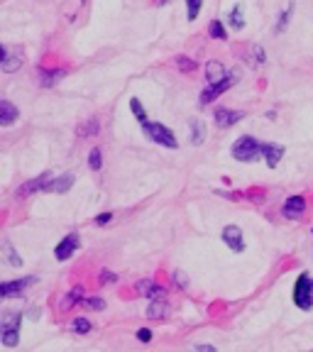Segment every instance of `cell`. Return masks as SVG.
<instances>
[{"label":"cell","instance_id":"obj_1","mask_svg":"<svg viewBox=\"0 0 313 352\" xmlns=\"http://www.w3.org/2000/svg\"><path fill=\"white\" fill-rule=\"evenodd\" d=\"M294 303L301 308V311H311L313 308V279L311 274L303 272L296 284H294Z\"/></svg>","mask_w":313,"mask_h":352},{"label":"cell","instance_id":"obj_2","mask_svg":"<svg viewBox=\"0 0 313 352\" xmlns=\"http://www.w3.org/2000/svg\"><path fill=\"white\" fill-rule=\"evenodd\" d=\"M262 152H264V144H259L255 137H247V135L233 144V157L237 162H255Z\"/></svg>","mask_w":313,"mask_h":352},{"label":"cell","instance_id":"obj_3","mask_svg":"<svg viewBox=\"0 0 313 352\" xmlns=\"http://www.w3.org/2000/svg\"><path fill=\"white\" fill-rule=\"evenodd\" d=\"M142 130H145V135L152 140V142L164 144L169 149H176V147H179L174 132L169 130V127H164V125H159V122H142Z\"/></svg>","mask_w":313,"mask_h":352},{"label":"cell","instance_id":"obj_4","mask_svg":"<svg viewBox=\"0 0 313 352\" xmlns=\"http://www.w3.org/2000/svg\"><path fill=\"white\" fill-rule=\"evenodd\" d=\"M235 83V76L233 74H228V76L223 78V81H218V83H208V88L201 93V105H208V103H213V100L218 98L223 91H228V88Z\"/></svg>","mask_w":313,"mask_h":352},{"label":"cell","instance_id":"obj_5","mask_svg":"<svg viewBox=\"0 0 313 352\" xmlns=\"http://www.w3.org/2000/svg\"><path fill=\"white\" fill-rule=\"evenodd\" d=\"M49 184H52V174H42V176H37V179H32V181L23 184V186L15 191V196L27 198V196H32V193H37V191H47Z\"/></svg>","mask_w":313,"mask_h":352},{"label":"cell","instance_id":"obj_6","mask_svg":"<svg viewBox=\"0 0 313 352\" xmlns=\"http://www.w3.org/2000/svg\"><path fill=\"white\" fill-rule=\"evenodd\" d=\"M78 245H81V240H78V235L76 232H71V235H66L64 240L56 245V250H54V257L59 259V262H64V259H69L71 254L78 250Z\"/></svg>","mask_w":313,"mask_h":352},{"label":"cell","instance_id":"obj_7","mask_svg":"<svg viewBox=\"0 0 313 352\" xmlns=\"http://www.w3.org/2000/svg\"><path fill=\"white\" fill-rule=\"evenodd\" d=\"M223 242L233 250V252H242V250H245L242 230H240L237 225H228V228H223Z\"/></svg>","mask_w":313,"mask_h":352},{"label":"cell","instance_id":"obj_8","mask_svg":"<svg viewBox=\"0 0 313 352\" xmlns=\"http://www.w3.org/2000/svg\"><path fill=\"white\" fill-rule=\"evenodd\" d=\"M303 210H306V201H303V196H289L286 198V203H284V208H281V215L284 218H301Z\"/></svg>","mask_w":313,"mask_h":352},{"label":"cell","instance_id":"obj_9","mask_svg":"<svg viewBox=\"0 0 313 352\" xmlns=\"http://www.w3.org/2000/svg\"><path fill=\"white\" fill-rule=\"evenodd\" d=\"M0 56H3V61H0V69H3V71H15V69H20L25 61L20 49H17V52H10L8 47H3V49H0Z\"/></svg>","mask_w":313,"mask_h":352},{"label":"cell","instance_id":"obj_10","mask_svg":"<svg viewBox=\"0 0 313 352\" xmlns=\"http://www.w3.org/2000/svg\"><path fill=\"white\" fill-rule=\"evenodd\" d=\"M242 120L240 110H228V108H215V125L218 127H230L235 122Z\"/></svg>","mask_w":313,"mask_h":352},{"label":"cell","instance_id":"obj_11","mask_svg":"<svg viewBox=\"0 0 313 352\" xmlns=\"http://www.w3.org/2000/svg\"><path fill=\"white\" fill-rule=\"evenodd\" d=\"M34 279H15V281H5L0 284V296H20L25 291V286H30Z\"/></svg>","mask_w":313,"mask_h":352},{"label":"cell","instance_id":"obj_12","mask_svg":"<svg viewBox=\"0 0 313 352\" xmlns=\"http://www.w3.org/2000/svg\"><path fill=\"white\" fill-rule=\"evenodd\" d=\"M137 291L142 294V296L152 298V301H156V298H164V286L154 284V281H149V279H145V281H137Z\"/></svg>","mask_w":313,"mask_h":352},{"label":"cell","instance_id":"obj_13","mask_svg":"<svg viewBox=\"0 0 313 352\" xmlns=\"http://www.w3.org/2000/svg\"><path fill=\"white\" fill-rule=\"evenodd\" d=\"M15 118H20L17 108L12 105L10 100H3V103H0V125H3V127H8V125H12V122H15Z\"/></svg>","mask_w":313,"mask_h":352},{"label":"cell","instance_id":"obj_14","mask_svg":"<svg viewBox=\"0 0 313 352\" xmlns=\"http://www.w3.org/2000/svg\"><path fill=\"white\" fill-rule=\"evenodd\" d=\"M74 179H76L74 174H61V176H56L54 181H52V184L47 186V191H54V193H66L69 188L74 186Z\"/></svg>","mask_w":313,"mask_h":352},{"label":"cell","instance_id":"obj_15","mask_svg":"<svg viewBox=\"0 0 313 352\" xmlns=\"http://www.w3.org/2000/svg\"><path fill=\"white\" fill-rule=\"evenodd\" d=\"M264 159H267V166L269 169H274V166L281 162V157H284V147L281 144H264Z\"/></svg>","mask_w":313,"mask_h":352},{"label":"cell","instance_id":"obj_16","mask_svg":"<svg viewBox=\"0 0 313 352\" xmlns=\"http://www.w3.org/2000/svg\"><path fill=\"white\" fill-rule=\"evenodd\" d=\"M225 76H228V74H225L223 64H218V61H208V64H206V81H208V83H218V81H223Z\"/></svg>","mask_w":313,"mask_h":352},{"label":"cell","instance_id":"obj_17","mask_svg":"<svg viewBox=\"0 0 313 352\" xmlns=\"http://www.w3.org/2000/svg\"><path fill=\"white\" fill-rule=\"evenodd\" d=\"M169 313V306L164 303V298H159V301H152L149 308H147V318L152 320H164Z\"/></svg>","mask_w":313,"mask_h":352},{"label":"cell","instance_id":"obj_18","mask_svg":"<svg viewBox=\"0 0 313 352\" xmlns=\"http://www.w3.org/2000/svg\"><path fill=\"white\" fill-rule=\"evenodd\" d=\"M64 74H66V71H59V69H56V71H44V69H39V71H37V81H39V86H54L56 81L64 78Z\"/></svg>","mask_w":313,"mask_h":352},{"label":"cell","instance_id":"obj_19","mask_svg":"<svg viewBox=\"0 0 313 352\" xmlns=\"http://www.w3.org/2000/svg\"><path fill=\"white\" fill-rule=\"evenodd\" d=\"M17 342H20V328L3 325V345H5V347H15Z\"/></svg>","mask_w":313,"mask_h":352},{"label":"cell","instance_id":"obj_20","mask_svg":"<svg viewBox=\"0 0 313 352\" xmlns=\"http://www.w3.org/2000/svg\"><path fill=\"white\" fill-rule=\"evenodd\" d=\"M206 140V125L203 120H193L191 122V144H203Z\"/></svg>","mask_w":313,"mask_h":352},{"label":"cell","instance_id":"obj_21","mask_svg":"<svg viewBox=\"0 0 313 352\" xmlns=\"http://www.w3.org/2000/svg\"><path fill=\"white\" fill-rule=\"evenodd\" d=\"M228 20H230V27L240 32V30L245 27V17H242V5H235L233 10H230V17H228Z\"/></svg>","mask_w":313,"mask_h":352},{"label":"cell","instance_id":"obj_22","mask_svg":"<svg viewBox=\"0 0 313 352\" xmlns=\"http://www.w3.org/2000/svg\"><path fill=\"white\" fill-rule=\"evenodd\" d=\"M83 298V286H74L71 291H69V296L61 301V308H71L74 303H78Z\"/></svg>","mask_w":313,"mask_h":352},{"label":"cell","instance_id":"obj_23","mask_svg":"<svg viewBox=\"0 0 313 352\" xmlns=\"http://www.w3.org/2000/svg\"><path fill=\"white\" fill-rule=\"evenodd\" d=\"M3 252H5V259H8L12 267H23V257H17V252L12 250L10 242H3Z\"/></svg>","mask_w":313,"mask_h":352},{"label":"cell","instance_id":"obj_24","mask_svg":"<svg viewBox=\"0 0 313 352\" xmlns=\"http://www.w3.org/2000/svg\"><path fill=\"white\" fill-rule=\"evenodd\" d=\"M196 61L193 59H189V56H176V69L179 71H184V74H191V71H196Z\"/></svg>","mask_w":313,"mask_h":352},{"label":"cell","instance_id":"obj_25","mask_svg":"<svg viewBox=\"0 0 313 352\" xmlns=\"http://www.w3.org/2000/svg\"><path fill=\"white\" fill-rule=\"evenodd\" d=\"M130 110H132V115H135V118H137L140 122H147L145 108H142V103H140V98H130Z\"/></svg>","mask_w":313,"mask_h":352},{"label":"cell","instance_id":"obj_26","mask_svg":"<svg viewBox=\"0 0 313 352\" xmlns=\"http://www.w3.org/2000/svg\"><path fill=\"white\" fill-rule=\"evenodd\" d=\"M208 32H211L213 39H225V37H228V34H225L223 22H220V20H213V22H211V27H208Z\"/></svg>","mask_w":313,"mask_h":352},{"label":"cell","instance_id":"obj_27","mask_svg":"<svg viewBox=\"0 0 313 352\" xmlns=\"http://www.w3.org/2000/svg\"><path fill=\"white\" fill-rule=\"evenodd\" d=\"M71 330L78 333V335H86V333H91V323L86 318H76L74 323H71Z\"/></svg>","mask_w":313,"mask_h":352},{"label":"cell","instance_id":"obj_28","mask_svg":"<svg viewBox=\"0 0 313 352\" xmlns=\"http://www.w3.org/2000/svg\"><path fill=\"white\" fill-rule=\"evenodd\" d=\"M88 166L93 169V171H98V169L103 166V154L98 152V149H93V152L88 154Z\"/></svg>","mask_w":313,"mask_h":352},{"label":"cell","instance_id":"obj_29","mask_svg":"<svg viewBox=\"0 0 313 352\" xmlns=\"http://www.w3.org/2000/svg\"><path fill=\"white\" fill-rule=\"evenodd\" d=\"M203 0H186V8H189V20H196L198 12H201Z\"/></svg>","mask_w":313,"mask_h":352},{"label":"cell","instance_id":"obj_30","mask_svg":"<svg viewBox=\"0 0 313 352\" xmlns=\"http://www.w3.org/2000/svg\"><path fill=\"white\" fill-rule=\"evenodd\" d=\"M86 306L93 308V311H105V301H103L101 296H93V298H88V301H86Z\"/></svg>","mask_w":313,"mask_h":352},{"label":"cell","instance_id":"obj_31","mask_svg":"<svg viewBox=\"0 0 313 352\" xmlns=\"http://www.w3.org/2000/svg\"><path fill=\"white\" fill-rule=\"evenodd\" d=\"M291 10H294V5H289V8L284 10V15H281V20H279V27H277V32H281V30L286 27V22H289V15H291Z\"/></svg>","mask_w":313,"mask_h":352},{"label":"cell","instance_id":"obj_32","mask_svg":"<svg viewBox=\"0 0 313 352\" xmlns=\"http://www.w3.org/2000/svg\"><path fill=\"white\" fill-rule=\"evenodd\" d=\"M113 281H118V274H113V272H101V284H113Z\"/></svg>","mask_w":313,"mask_h":352},{"label":"cell","instance_id":"obj_33","mask_svg":"<svg viewBox=\"0 0 313 352\" xmlns=\"http://www.w3.org/2000/svg\"><path fill=\"white\" fill-rule=\"evenodd\" d=\"M137 340L149 342V340H152V330H149V328H140V330H137Z\"/></svg>","mask_w":313,"mask_h":352},{"label":"cell","instance_id":"obj_34","mask_svg":"<svg viewBox=\"0 0 313 352\" xmlns=\"http://www.w3.org/2000/svg\"><path fill=\"white\" fill-rule=\"evenodd\" d=\"M98 130H101V125L96 120H91L86 127H81V135H91V132H98Z\"/></svg>","mask_w":313,"mask_h":352},{"label":"cell","instance_id":"obj_35","mask_svg":"<svg viewBox=\"0 0 313 352\" xmlns=\"http://www.w3.org/2000/svg\"><path fill=\"white\" fill-rule=\"evenodd\" d=\"M113 220V213H101L98 218H96V225H105V223H110Z\"/></svg>","mask_w":313,"mask_h":352},{"label":"cell","instance_id":"obj_36","mask_svg":"<svg viewBox=\"0 0 313 352\" xmlns=\"http://www.w3.org/2000/svg\"><path fill=\"white\" fill-rule=\"evenodd\" d=\"M252 54L257 56V64H264V61H267V59H264V52H262V47H255Z\"/></svg>","mask_w":313,"mask_h":352},{"label":"cell","instance_id":"obj_37","mask_svg":"<svg viewBox=\"0 0 313 352\" xmlns=\"http://www.w3.org/2000/svg\"><path fill=\"white\" fill-rule=\"evenodd\" d=\"M174 281H179L181 286H186V279H184V276H181V272H176V274H174Z\"/></svg>","mask_w":313,"mask_h":352},{"label":"cell","instance_id":"obj_38","mask_svg":"<svg viewBox=\"0 0 313 352\" xmlns=\"http://www.w3.org/2000/svg\"><path fill=\"white\" fill-rule=\"evenodd\" d=\"M196 350H215V347H213V345H196Z\"/></svg>","mask_w":313,"mask_h":352}]
</instances>
